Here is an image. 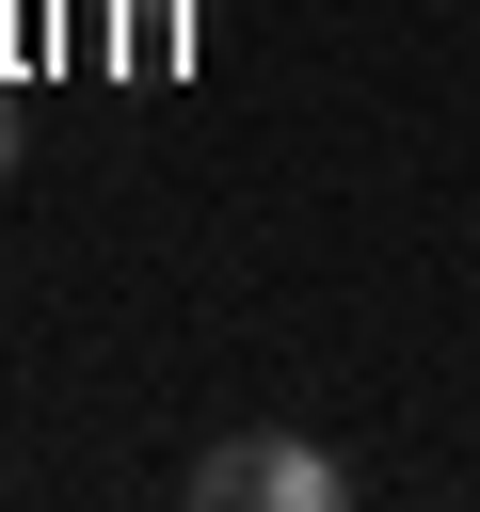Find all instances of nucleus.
I'll return each instance as SVG.
<instances>
[{
  "mask_svg": "<svg viewBox=\"0 0 480 512\" xmlns=\"http://www.w3.org/2000/svg\"><path fill=\"white\" fill-rule=\"evenodd\" d=\"M336 496H352V464L304 448V432H224V448H192V512H336Z\"/></svg>",
  "mask_w": 480,
  "mask_h": 512,
  "instance_id": "1",
  "label": "nucleus"
}]
</instances>
